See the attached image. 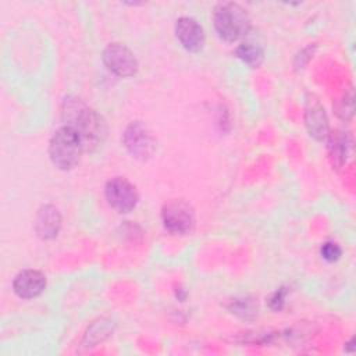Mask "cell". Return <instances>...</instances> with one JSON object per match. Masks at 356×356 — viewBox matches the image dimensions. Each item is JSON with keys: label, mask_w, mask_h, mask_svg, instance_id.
<instances>
[{"label": "cell", "mask_w": 356, "mask_h": 356, "mask_svg": "<svg viewBox=\"0 0 356 356\" xmlns=\"http://www.w3.org/2000/svg\"><path fill=\"white\" fill-rule=\"evenodd\" d=\"M63 120L82 139L85 149L97 147L106 136L103 118L76 97H67L63 103Z\"/></svg>", "instance_id": "obj_1"}, {"label": "cell", "mask_w": 356, "mask_h": 356, "mask_svg": "<svg viewBox=\"0 0 356 356\" xmlns=\"http://www.w3.org/2000/svg\"><path fill=\"white\" fill-rule=\"evenodd\" d=\"M85 150L81 136L70 127L58 128L49 143V156L51 163L60 170L74 168Z\"/></svg>", "instance_id": "obj_2"}, {"label": "cell", "mask_w": 356, "mask_h": 356, "mask_svg": "<svg viewBox=\"0 0 356 356\" xmlns=\"http://www.w3.org/2000/svg\"><path fill=\"white\" fill-rule=\"evenodd\" d=\"M214 28L225 42H235L250 29V18L238 3H221L214 8Z\"/></svg>", "instance_id": "obj_3"}, {"label": "cell", "mask_w": 356, "mask_h": 356, "mask_svg": "<svg viewBox=\"0 0 356 356\" xmlns=\"http://www.w3.org/2000/svg\"><path fill=\"white\" fill-rule=\"evenodd\" d=\"M161 220L164 228L177 235L188 234L195 225V211L193 207L182 200L175 199L164 204L161 210Z\"/></svg>", "instance_id": "obj_4"}, {"label": "cell", "mask_w": 356, "mask_h": 356, "mask_svg": "<svg viewBox=\"0 0 356 356\" xmlns=\"http://www.w3.org/2000/svg\"><path fill=\"white\" fill-rule=\"evenodd\" d=\"M122 142L132 157L139 160H146L156 152V139L140 121H135L127 127Z\"/></svg>", "instance_id": "obj_5"}, {"label": "cell", "mask_w": 356, "mask_h": 356, "mask_svg": "<svg viewBox=\"0 0 356 356\" xmlns=\"http://www.w3.org/2000/svg\"><path fill=\"white\" fill-rule=\"evenodd\" d=\"M104 193L108 204L118 213H129L135 209L139 200L135 185L122 177H115L110 179L106 184Z\"/></svg>", "instance_id": "obj_6"}, {"label": "cell", "mask_w": 356, "mask_h": 356, "mask_svg": "<svg viewBox=\"0 0 356 356\" xmlns=\"http://www.w3.org/2000/svg\"><path fill=\"white\" fill-rule=\"evenodd\" d=\"M104 65L115 75L128 78L136 74L138 61L134 53L121 43H110L103 51Z\"/></svg>", "instance_id": "obj_7"}, {"label": "cell", "mask_w": 356, "mask_h": 356, "mask_svg": "<svg viewBox=\"0 0 356 356\" xmlns=\"http://www.w3.org/2000/svg\"><path fill=\"white\" fill-rule=\"evenodd\" d=\"M175 35L181 46L191 53L200 51L204 44L203 28L192 17H181L179 19H177Z\"/></svg>", "instance_id": "obj_8"}, {"label": "cell", "mask_w": 356, "mask_h": 356, "mask_svg": "<svg viewBox=\"0 0 356 356\" xmlns=\"http://www.w3.org/2000/svg\"><path fill=\"white\" fill-rule=\"evenodd\" d=\"M46 288V277L38 270H24L18 273L13 281V289L22 299L39 296Z\"/></svg>", "instance_id": "obj_9"}, {"label": "cell", "mask_w": 356, "mask_h": 356, "mask_svg": "<svg viewBox=\"0 0 356 356\" xmlns=\"http://www.w3.org/2000/svg\"><path fill=\"white\" fill-rule=\"evenodd\" d=\"M61 227V216L57 207L51 204L42 206L36 214L35 229L42 239H53Z\"/></svg>", "instance_id": "obj_10"}, {"label": "cell", "mask_w": 356, "mask_h": 356, "mask_svg": "<svg viewBox=\"0 0 356 356\" xmlns=\"http://www.w3.org/2000/svg\"><path fill=\"white\" fill-rule=\"evenodd\" d=\"M305 121L309 134L317 140H321L328 135V120L324 107L318 100H309L305 113Z\"/></svg>", "instance_id": "obj_11"}, {"label": "cell", "mask_w": 356, "mask_h": 356, "mask_svg": "<svg viewBox=\"0 0 356 356\" xmlns=\"http://www.w3.org/2000/svg\"><path fill=\"white\" fill-rule=\"evenodd\" d=\"M330 153H331V157H332V163L339 167L342 165V163L345 161L346 156H348V150L350 149V142L348 140V136L341 134V132H337L332 139L330 140Z\"/></svg>", "instance_id": "obj_12"}, {"label": "cell", "mask_w": 356, "mask_h": 356, "mask_svg": "<svg viewBox=\"0 0 356 356\" xmlns=\"http://www.w3.org/2000/svg\"><path fill=\"white\" fill-rule=\"evenodd\" d=\"M236 56L245 64H248L250 67H259L263 63L264 51L260 46L254 44V43H242L236 49Z\"/></svg>", "instance_id": "obj_13"}, {"label": "cell", "mask_w": 356, "mask_h": 356, "mask_svg": "<svg viewBox=\"0 0 356 356\" xmlns=\"http://www.w3.org/2000/svg\"><path fill=\"white\" fill-rule=\"evenodd\" d=\"M320 253H321V257L327 261H337L341 254H342V249L341 246L337 243V242H332V241H328L325 243H323L321 249H320Z\"/></svg>", "instance_id": "obj_14"}, {"label": "cell", "mask_w": 356, "mask_h": 356, "mask_svg": "<svg viewBox=\"0 0 356 356\" xmlns=\"http://www.w3.org/2000/svg\"><path fill=\"white\" fill-rule=\"evenodd\" d=\"M284 296H285V292H282V291H277V292L274 293V296H273V299H271V302H270V305H271V307H273L274 310L281 309V306H282V303H284Z\"/></svg>", "instance_id": "obj_15"}]
</instances>
